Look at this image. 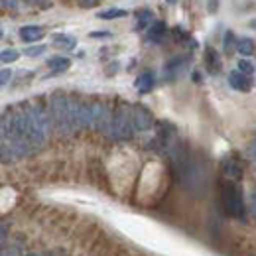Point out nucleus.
<instances>
[{"mask_svg":"<svg viewBox=\"0 0 256 256\" xmlns=\"http://www.w3.org/2000/svg\"><path fill=\"white\" fill-rule=\"evenodd\" d=\"M128 12L124 8H106V10H100L96 12V18L100 20H116V18H124Z\"/></svg>","mask_w":256,"mask_h":256,"instance_id":"nucleus-19","label":"nucleus"},{"mask_svg":"<svg viewBox=\"0 0 256 256\" xmlns=\"http://www.w3.org/2000/svg\"><path fill=\"white\" fill-rule=\"evenodd\" d=\"M48 67L54 71V73H65L69 67H71V60L69 58H64V56H54L48 60Z\"/></svg>","mask_w":256,"mask_h":256,"instance_id":"nucleus-15","label":"nucleus"},{"mask_svg":"<svg viewBox=\"0 0 256 256\" xmlns=\"http://www.w3.org/2000/svg\"><path fill=\"white\" fill-rule=\"evenodd\" d=\"M50 118H52V126L58 128V132H62L64 136H69L71 130H69V122H67V96L65 95H56L52 96V102H50Z\"/></svg>","mask_w":256,"mask_h":256,"instance_id":"nucleus-2","label":"nucleus"},{"mask_svg":"<svg viewBox=\"0 0 256 256\" xmlns=\"http://www.w3.org/2000/svg\"><path fill=\"white\" fill-rule=\"evenodd\" d=\"M0 254H2V250H0Z\"/></svg>","mask_w":256,"mask_h":256,"instance_id":"nucleus-35","label":"nucleus"},{"mask_svg":"<svg viewBox=\"0 0 256 256\" xmlns=\"http://www.w3.org/2000/svg\"><path fill=\"white\" fill-rule=\"evenodd\" d=\"M205 67H207V71L213 73V75H219L221 69H223L221 58H219V54H217L213 48H205Z\"/></svg>","mask_w":256,"mask_h":256,"instance_id":"nucleus-11","label":"nucleus"},{"mask_svg":"<svg viewBox=\"0 0 256 256\" xmlns=\"http://www.w3.org/2000/svg\"><path fill=\"white\" fill-rule=\"evenodd\" d=\"M154 22V14H152V10H146V8H142V10H138L136 12V30L140 32V30H144V28H148L150 24Z\"/></svg>","mask_w":256,"mask_h":256,"instance_id":"nucleus-18","label":"nucleus"},{"mask_svg":"<svg viewBox=\"0 0 256 256\" xmlns=\"http://www.w3.org/2000/svg\"><path fill=\"white\" fill-rule=\"evenodd\" d=\"M26 256H36V254H26Z\"/></svg>","mask_w":256,"mask_h":256,"instance_id":"nucleus-34","label":"nucleus"},{"mask_svg":"<svg viewBox=\"0 0 256 256\" xmlns=\"http://www.w3.org/2000/svg\"><path fill=\"white\" fill-rule=\"evenodd\" d=\"M91 38H110V32H93Z\"/></svg>","mask_w":256,"mask_h":256,"instance_id":"nucleus-29","label":"nucleus"},{"mask_svg":"<svg viewBox=\"0 0 256 256\" xmlns=\"http://www.w3.org/2000/svg\"><path fill=\"white\" fill-rule=\"evenodd\" d=\"M0 6H4V8H16L18 4L16 2H0Z\"/></svg>","mask_w":256,"mask_h":256,"instance_id":"nucleus-30","label":"nucleus"},{"mask_svg":"<svg viewBox=\"0 0 256 256\" xmlns=\"http://www.w3.org/2000/svg\"><path fill=\"white\" fill-rule=\"evenodd\" d=\"M223 172L230 178V182H238L242 178V168L236 160H226L223 162Z\"/></svg>","mask_w":256,"mask_h":256,"instance_id":"nucleus-16","label":"nucleus"},{"mask_svg":"<svg viewBox=\"0 0 256 256\" xmlns=\"http://www.w3.org/2000/svg\"><path fill=\"white\" fill-rule=\"evenodd\" d=\"M228 85H230V89H234V91H240V93H248L250 89H252V77H246V75H242L240 71H230L228 73Z\"/></svg>","mask_w":256,"mask_h":256,"instance_id":"nucleus-7","label":"nucleus"},{"mask_svg":"<svg viewBox=\"0 0 256 256\" xmlns=\"http://www.w3.org/2000/svg\"><path fill=\"white\" fill-rule=\"evenodd\" d=\"M2 36H4V34H2V30H0V40H2Z\"/></svg>","mask_w":256,"mask_h":256,"instance_id":"nucleus-33","label":"nucleus"},{"mask_svg":"<svg viewBox=\"0 0 256 256\" xmlns=\"http://www.w3.org/2000/svg\"><path fill=\"white\" fill-rule=\"evenodd\" d=\"M248 158L254 160V142H250V148H248Z\"/></svg>","mask_w":256,"mask_h":256,"instance_id":"nucleus-31","label":"nucleus"},{"mask_svg":"<svg viewBox=\"0 0 256 256\" xmlns=\"http://www.w3.org/2000/svg\"><path fill=\"white\" fill-rule=\"evenodd\" d=\"M174 38H176V42H178V44H190V42H193L192 38L184 32L182 28H174Z\"/></svg>","mask_w":256,"mask_h":256,"instance_id":"nucleus-25","label":"nucleus"},{"mask_svg":"<svg viewBox=\"0 0 256 256\" xmlns=\"http://www.w3.org/2000/svg\"><path fill=\"white\" fill-rule=\"evenodd\" d=\"M91 112H93V130L102 132L104 136H110L112 112L108 110V106L102 104V102H93L91 104Z\"/></svg>","mask_w":256,"mask_h":256,"instance_id":"nucleus-4","label":"nucleus"},{"mask_svg":"<svg viewBox=\"0 0 256 256\" xmlns=\"http://www.w3.org/2000/svg\"><path fill=\"white\" fill-rule=\"evenodd\" d=\"M46 54V46H32V48H26L24 50V56L26 58H42Z\"/></svg>","mask_w":256,"mask_h":256,"instance_id":"nucleus-24","label":"nucleus"},{"mask_svg":"<svg viewBox=\"0 0 256 256\" xmlns=\"http://www.w3.org/2000/svg\"><path fill=\"white\" fill-rule=\"evenodd\" d=\"M154 83H156L154 73H152V71H144V73H140V75L136 77L134 87L138 89L140 95H146V93H150V91L154 89Z\"/></svg>","mask_w":256,"mask_h":256,"instance_id":"nucleus-8","label":"nucleus"},{"mask_svg":"<svg viewBox=\"0 0 256 256\" xmlns=\"http://www.w3.org/2000/svg\"><path fill=\"white\" fill-rule=\"evenodd\" d=\"M16 160H18V158H16V154H14L12 146H10L8 142L0 144V162H2V164H6V166H10V164H14Z\"/></svg>","mask_w":256,"mask_h":256,"instance_id":"nucleus-20","label":"nucleus"},{"mask_svg":"<svg viewBox=\"0 0 256 256\" xmlns=\"http://www.w3.org/2000/svg\"><path fill=\"white\" fill-rule=\"evenodd\" d=\"M12 75H14L12 69H0V87H4L12 79Z\"/></svg>","mask_w":256,"mask_h":256,"instance_id":"nucleus-26","label":"nucleus"},{"mask_svg":"<svg viewBox=\"0 0 256 256\" xmlns=\"http://www.w3.org/2000/svg\"><path fill=\"white\" fill-rule=\"evenodd\" d=\"M0 256H22V254H20V248H18V246H10L4 254H0Z\"/></svg>","mask_w":256,"mask_h":256,"instance_id":"nucleus-27","label":"nucleus"},{"mask_svg":"<svg viewBox=\"0 0 256 256\" xmlns=\"http://www.w3.org/2000/svg\"><path fill=\"white\" fill-rule=\"evenodd\" d=\"M166 32H168L166 22H162V20H154V22L148 26L146 42H150V44H160L162 40H164V36H166Z\"/></svg>","mask_w":256,"mask_h":256,"instance_id":"nucleus-9","label":"nucleus"},{"mask_svg":"<svg viewBox=\"0 0 256 256\" xmlns=\"http://www.w3.org/2000/svg\"><path fill=\"white\" fill-rule=\"evenodd\" d=\"M132 124H130V106L128 104H118V108L112 112V126H110V138H122L128 140L132 138Z\"/></svg>","mask_w":256,"mask_h":256,"instance_id":"nucleus-3","label":"nucleus"},{"mask_svg":"<svg viewBox=\"0 0 256 256\" xmlns=\"http://www.w3.org/2000/svg\"><path fill=\"white\" fill-rule=\"evenodd\" d=\"M52 46L64 52H73L77 48V40L69 34H54L52 36Z\"/></svg>","mask_w":256,"mask_h":256,"instance_id":"nucleus-10","label":"nucleus"},{"mask_svg":"<svg viewBox=\"0 0 256 256\" xmlns=\"http://www.w3.org/2000/svg\"><path fill=\"white\" fill-rule=\"evenodd\" d=\"M236 71H240V73L246 75V77H252V73H254V65H252V62H248V60H240Z\"/></svg>","mask_w":256,"mask_h":256,"instance_id":"nucleus-23","label":"nucleus"},{"mask_svg":"<svg viewBox=\"0 0 256 256\" xmlns=\"http://www.w3.org/2000/svg\"><path fill=\"white\" fill-rule=\"evenodd\" d=\"M207 6H209V8H211V10H209V12H217V8H219V4H217V2H209V4H207Z\"/></svg>","mask_w":256,"mask_h":256,"instance_id":"nucleus-32","label":"nucleus"},{"mask_svg":"<svg viewBox=\"0 0 256 256\" xmlns=\"http://www.w3.org/2000/svg\"><path fill=\"white\" fill-rule=\"evenodd\" d=\"M18 60H20V52L14 50V48H8V50L0 52V62H2V64H14V62H18Z\"/></svg>","mask_w":256,"mask_h":256,"instance_id":"nucleus-22","label":"nucleus"},{"mask_svg":"<svg viewBox=\"0 0 256 256\" xmlns=\"http://www.w3.org/2000/svg\"><path fill=\"white\" fill-rule=\"evenodd\" d=\"M234 48H236V36H234L232 32H224V38H223L224 54H226V56H232Z\"/></svg>","mask_w":256,"mask_h":256,"instance_id":"nucleus-21","label":"nucleus"},{"mask_svg":"<svg viewBox=\"0 0 256 256\" xmlns=\"http://www.w3.org/2000/svg\"><path fill=\"white\" fill-rule=\"evenodd\" d=\"M234 50L240 56L250 58V56H254V40L252 38H240V40H236V48Z\"/></svg>","mask_w":256,"mask_h":256,"instance_id":"nucleus-17","label":"nucleus"},{"mask_svg":"<svg viewBox=\"0 0 256 256\" xmlns=\"http://www.w3.org/2000/svg\"><path fill=\"white\" fill-rule=\"evenodd\" d=\"M96 4H98L96 0H83V2H79L81 8H95Z\"/></svg>","mask_w":256,"mask_h":256,"instance_id":"nucleus-28","label":"nucleus"},{"mask_svg":"<svg viewBox=\"0 0 256 256\" xmlns=\"http://www.w3.org/2000/svg\"><path fill=\"white\" fill-rule=\"evenodd\" d=\"M190 64H192V58H188V56H176V58H172L168 64L164 65L166 79H178L182 73H186L190 69Z\"/></svg>","mask_w":256,"mask_h":256,"instance_id":"nucleus-6","label":"nucleus"},{"mask_svg":"<svg viewBox=\"0 0 256 256\" xmlns=\"http://www.w3.org/2000/svg\"><path fill=\"white\" fill-rule=\"evenodd\" d=\"M79 130L81 128H93V112H91V104L89 102H79Z\"/></svg>","mask_w":256,"mask_h":256,"instance_id":"nucleus-14","label":"nucleus"},{"mask_svg":"<svg viewBox=\"0 0 256 256\" xmlns=\"http://www.w3.org/2000/svg\"><path fill=\"white\" fill-rule=\"evenodd\" d=\"M79 100L77 98H67V122H69V130L71 134L79 130Z\"/></svg>","mask_w":256,"mask_h":256,"instance_id":"nucleus-12","label":"nucleus"},{"mask_svg":"<svg viewBox=\"0 0 256 256\" xmlns=\"http://www.w3.org/2000/svg\"><path fill=\"white\" fill-rule=\"evenodd\" d=\"M130 124H132V132H146L154 126V116L146 106L132 104L130 106Z\"/></svg>","mask_w":256,"mask_h":256,"instance_id":"nucleus-5","label":"nucleus"},{"mask_svg":"<svg viewBox=\"0 0 256 256\" xmlns=\"http://www.w3.org/2000/svg\"><path fill=\"white\" fill-rule=\"evenodd\" d=\"M221 203L226 215L244 219V199H242V190L234 182H224L221 186Z\"/></svg>","mask_w":256,"mask_h":256,"instance_id":"nucleus-1","label":"nucleus"},{"mask_svg":"<svg viewBox=\"0 0 256 256\" xmlns=\"http://www.w3.org/2000/svg\"><path fill=\"white\" fill-rule=\"evenodd\" d=\"M44 34H46V30H44L42 26H36V24H30V26L20 28V38H22L24 44H34V42L42 40Z\"/></svg>","mask_w":256,"mask_h":256,"instance_id":"nucleus-13","label":"nucleus"}]
</instances>
